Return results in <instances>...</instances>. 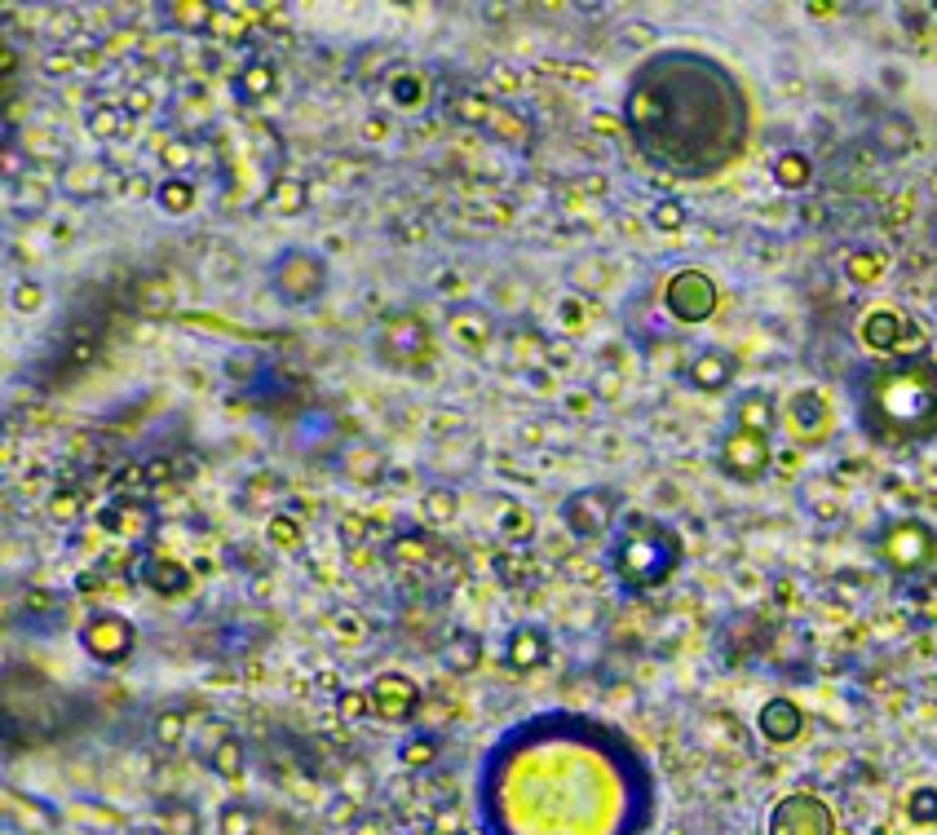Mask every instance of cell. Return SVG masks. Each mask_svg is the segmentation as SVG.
I'll list each match as a JSON object with an SVG mask.
<instances>
[{
  "mask_svg": "<svg viewBox=\"0 0 937 835\" xmlns=\"http://www.w3.org/2000/svg\"><path fill=\"white\" fill-rule=\"evenodd\" d=\"M619 115L637 155L673 178H716L752 146L747 84L699 49H659L642 58Z\"/></svg>",
  "mask_w": 937,
  "mask_h": 835,
  "instance_id": "6da1fadb",
  "label": "cell"
},
{
  "mask_svg": "<svg viewBox=\"0 0 937 835\" xmlns=\"http://www.w3.org/2000/svg\"><path fill=\"white\" fill-rule=\"evenodd\" d=\"M854 411L871 442L915 447L937 438V363L928 354L884 359L854 381Z\"/></svg>",
  "mask_w": 937,
  "mask_h": 835,
  "instance_id": "7a4b0ae2",
  "label": "cell"
},
{
  "mask_svg": "<svg viewBox=\"0 0 937 835\" xmlns=\"http://www.w3.org/2000/svg\"><path fill=\"white\" fill-rule=\"evenodd\" d=\"M686 562L681 535L651 518V514H623V522L610 535V571L629 593H655L664 588Z\"/></svg>",
  "mask_w": 937,
  "mask_h": 835,
  "instance_id": "3957f363",
  "label": "cell"
},
{
  "mask_svg": "<svg viewBox=\"0 0 937 835\" xmlns=\"http://www.w3.org/2000/svg\"><path fill=\"white\" fill-rule=\"evenodd\" d=\"M372 354L385 372H425L433 363V327L420 309H398L390 318H381L376 337H372Z\"/></svg>",
  "mask_w": 937,
  "mask_h": 835,
  "instance_id": "277c9868",
  "label": "cell"
},
{
  "mask_svg": "<svg viewBox=\"0 0 937 835\" xmlns=\"http://www.w3.org/2000/svg\"><path fill=\"white\" fill-rule=\"evenodd\" d=\"M266 283H270V292H274V301H279V305L301 309V305H315V301L328 292V283H332V266H328V257H324V252L292 244V248H283V252L270 261Z\"/></svg>",
  "mask_w": 937,
  "mask_h": 835,
  "instance_id": "5b68a950",
  "label": "cell"
},
{
  "mask_svg": "<svg viewBox=\"0 0 937 835\" xmlns=\"http://www.w3.org/2000/svg\"><path fill=\"white\" fill-rule=\"evenodd\" d=\"M876 557L889 575H924L937 562V531L924 518H893L876 535Z\"/></svg>",
  "mask_w": 937,
  "mask_h": 835,
  "instance_id": "8992f818",
  "label": "cell"
},
{
  "mask_svg": "<svg viewBox=\"0 0 937 835\" xmlns=\"http://www.w3.org/2000/svg\"><path fill=\"white\" fill-rule=\"evenodd\" d=\"M93 522H98V531H106L111 540L133 544V549H146V544H155V535H160V509H155L146 495H128V490L102 499L93 509Z\"/></svg>",
  "mask_w": 937,
  "mask_h": 835,
  "instance_id": "52a82bcc",
  "label": "cell"
},
{
  "mask_svg": "<svg viewBox=\"0 0 937 835\" xmlns=\"http://www.w3.org/2000/svg\"><path fill=\"white\" fill-rule=\"evenodd\" d=\"M562 522L579 540L614 535V527L623 522V495L614 486H579L562 499Z\"/></svg>",
  "mask_w": 937,
  "mask_h": 835,
  "instance_id": "ba28073f",
  "label": "cell"
},
{
  "mask_svg": "<svg viewBox=\"0 0 937 835\" xmlns=\"http://www.w3.org/2000/svg\"><path fill=\"white\" fill-rule=\"evenodd\" d=\"M80 650H84L93 663H102V667H120V663H128L133 650H137V628H133V619L120 614V610H93V614L80 623Z\"/></svg>",
  "mask_w": 937,
  "mask_h": 835,
  "instance_id": "9c48e42d",
  "label": "cell"
},
{
  "mask_svg": "<svg viewBox=\"0 0 937 835\" xmlns=\"http://www.w3.org/2000/svg\"><path fill=\"white\" fill-rule=\"evenodd\" d=\"M716 305H721V287H716V279H712L708 270L686 266V270H677V274L664 283V309H668L677 323H686V327L708 323V318L716 314Z\"/></svg>",
  "mask_w": 937,
  "mask_h": 835,
  "instance_id": "30bf717a",
  "label": "cell"
},
{
  "mask_svg": "<svg viewBox=\"0 0 937 835\" xmlns=\"http://www.w3.org/2000/svg\"><path fill=\"white\" fill-rule=\"evenodd\" d=\"M858 341H862L871 354H880V359H911V354H924V350H911V346H919L915 323H911L902 309H893V305H876V309L862 314Z\"/></svg>",
  "mask_w": 937,
  "mask_h": 835,
  "instance_id": "8fae6325",
  "label": "cell"
},
{
  "mask_svg": "<svg viewBox=\"0 0 937 835\" xmlns=\"http://www.w3.org/2000/svg\"><path fill=\"white\" fill-rule=\"evenodd\" d=\"M769 835H836V813L814 791H792L769 809Z\"/></svg>",
  "mask_w": 937,
  "mask_h": 835,
  "instance_id": "7c38bea8",
  "label": "cell"
},
{
  "mask_svg": "<svg viewBox=\"0 0 937 835\" xmlns=\"http://www.w3.org/2000/svg\"><path fill=\"white\" fill-rule=\"evenodd\" d=\"M774 464V447L765 433H747V429H734L721 438L716 447V469L730 477V482H760Z\"/></svg>",
  "mask_w": 937,
  "mask_h": 835,
  "instance_id": "4fadbf2b",
  "label": "cell"
},
{
  "mask_svg": "<svg viewBox=\"0 0 937 835\" xmlns=\"http://www.w3.org/2000/svg\"><path fill=\"white\" fill-rule=\"evenodd\" d=\"M783 425L788 433L801 442V447H819L832 438V425H836V411H832V398L823 390H797L788 403H783Z\"/></svg>",
  "mask_w": 937,
  "mask_h": 835,
  "instance_id": "5bb4252c",
  "label": "cell"
},
{
  "mask_svg": "<svg viewBox=\"0 0 937 835\" xmlns=\"http://www.w3.org/2000/svg\"><path fill=\"white\" fill-rule=\"evenodd\" d=\"M368 699H372V716L385 725H403L420 712V686L407 673H381L368 686Z\"/></svg>",
  "mask_w": 937,
  "mask_h": 835,
  "instance_id": "9a60e30c",
  "label": "cell"
},
{
  "mask_svg": "<svg viewBox=\"0 0 937 835\" xmlns=\"http://www.w3.org/2000/svg\"><path fill=\"white\" fill-rule=\"evenodd\" d=\"M133 579L146 588V593H155V597H182V593H191V566L182 562V557H169V553H160V549H150V553H142V562L133 566Z\"/></svg>",
  "mask_w": 937,
  "mask_h": 835,
  "instance_id": "2e32d148",
  "label": "cell"
},
{
  "mask_svg": "<svg viewBox=\"0 0 937 835\" xmlns=\"http://www.w3.org/2000/svg\"><path fill=\"white\" fill-rule=\"evenodd\" d=\"M447 331H451V341H455L460 350L478 354V350H487L492 337H496V314H492L487 305H478V301H460V305H451V314H447Z\"/></svg>",
  "mask_w": 937,
  "mask_h": 835,
  "instance_id": "e0dca14e",
  "label": "cell"
},
{
  "mask_svg": "<svg viewBox=\"0 0 937 835\" xmlns=\"http://www.w3.org/2000/svg\"><path fill=\"white\" fill-rule=\"evenodd\" d=\"M756 730H760L765 743L788 747V743H797V738L805 734V712H801L797 699H783V695H778V699H765L760 712H756Z\"/></svg>",
  "mask_w": 937,
  "mask_h": 835,
  "instance_id": "ac0fdd59",
  "label": "cell"
},
{
  "mask_svg": "<svg viewBox=\"0 0 937 835\" xmlns=\"http://www.w3.org/2000/svg\"><path fill=\"white\" fill-rule=\"evenodd\" d=\"M553 654V641L544 628L535 623H518L509 636H505V663L513 667V673H535V667H544Z\"/></svg>",
  "mask_w": 937,
  "mask_h": 835,
  "instance_id": "d6986e66",
  "label": "cell"
},
{
  "mask_svg": "<svg viewBox=\"0 0 937 835\" xmlns=\"http://www.w3.org/2000/svg\"><path fill=\"white\" fill-rule=\"evenodd\" d=\"M734 376H738V359H734L730 350H699V354L690 359V368H686V381H690L695 390H703V394L730 390Z\"/></svg>",
  "mask_w": 937,
  "mask_h": 835,
  "instance_id": "ffe728a7",
  "label": "cell"
},
{
  "mask_svg": "<svg viewBox=\"0 0 937 835\" xmlns=\"http://www.w3.org/2000/svg\"><path fill=\"white\" fill-rule=\"evenodd\" d=\"M778 420H783V411H778V403L765 394V390H747L738 403H734V429H747V433H774Z\"/></svg>",
  "mask_w": 937,
  "mask_h": 835,
  "instance_id": "44dd1931",
  "label": "cell"
},
{
  "mask_svg": "<svg viewBox=\"0 0 937 835\" xmlns=\"http://www.w3.org/2000/svg\"><path fill=\"white\" fill-rule=\"evenodd\" d=\"M385 98L394 102V111H420L429 102V76H420L416 67H403V71L390 76Z\"/></svg>",
  "mask_w": 937,
  "mask_h": 835,
  "instance_id": "7402d4cb",
  "label": "cell"
},
{
  "mask_svg": "<svg viewBox=\"0 0 937 835\" xmlns=\"http://www.w3.org/2000/svg\"><path fill=\"white\" fill-rule=\"evenodd\" d=\"M774 182L783 187V191H805L814 182V159L805 150H783V155H774Z\"/></svg>",
  "mask_w": 937,
  "mask_h": 835,
  "instance_id": "603a6c76",
  "label": "cell"
},
{
  "mask_svg": "<svg viewBox=\"0 0 937 835\" xmlns=\"http://www.w3.org/2000/svg\"><path fill=\"white\" fill-rule=\"evenodd\" d=\"M195 200H200V187L191 178H182V173H169L160 187H155V204H160V213H169V217L191 213Z\"/></svg>",
  "mask_w": 937,
  "mask_h": 835,
  "instance_id": "cb8c5ba5",
  "label": "cell"
},
{
  "mask_svg": "<svg viewBox=\"0 0 937 835\" xmlns=\"http://www.w3.org/2000/svg\"><path fill=\"white\" fill-rule=\"evenodd\" d=\"M279 93V71L266 63V58H252L244 71H239V98L244 102H266Z\"/></svg>",
  "mask_w": 937,
  "mask_h": 835,
  "instance_id": "d4e9b609",
  "label": "cell"
},
{
  "mask_svg": "<svg viewBox=\"0 0 937 835\" xmlns=\"http://www.w3.org/2000/svg\"><path fill=\"white\" fill-rule=\"evenodd\" d=\"M133 305L142 314H169L173 309V283L165 274H146L137 287H133Z\"/></svg>",
  "mask_w": 937,
  "mask_h": 835,
  "instance_id": "484cf974",
  "label": "cell"
},
{
  "mask_svg": "<svg viewBox=\"0 0 937 835\" xmlns=\"http://www.w3.org/2000/svg\"><path fill=\"white\" fill-rule=\"evenodd\" d=\"M420 514H425L429 527L455 522V514H460V490H455V486H429L425 499H420Z\"/></svg>",
  "mask_w": 937,
  "mask_h": 835,
  "instance_id": "4316f807",
  "label": "cell"
},
{
  "mask_svg": "<svg viewBox=\"0 0 937 835\" xmlns=\"http://www.w3.org/2000/svg\"><path fill=\"white\" fill-rule=\"evenodd\" d=\"M111 182H115V173H106L102 159H84V163H76V169L67 173L71 195H102Z\"/></svg>",
  "mask_w": 937,
  "mask_h": 835,
  "instance_id": "83f0119b",
  "label": "cell"
},
{
  "mask_svg": "<svg viewBox=\"0 0 937 835\" xmlns=\"http://www.w3.org/2000/svg\"><path fill=\"white\" fill-rule=\"evenodd\" d=\"M884 270H889L884 252H871V248H858V252H849V261H845V274H849V283H858V287L880 283Z\"/></svg>",
  "mask_w": 937,
  "mask_h": 835,
  "instance_id": "f1b7e54d",
  "label": "cell"
},
{
  "mask_svg": "<svg viewBox=\"0 0 937 835\" xmlns=\"http://www.w3.org/2000/svg\"><path fill=\"white\" fill-rule=\"evenodd\" d=\"M266 544L283 549V553H296V549L305 544L301 518H292V514H270V518H266Z\"/></svg>",
  "mask_w": 937,
  "mask_h": 835,
  "instance_id": "f546056e",
  "label": "cell"
},
{
  "mask_svg": "<svg viewBox=\"0 0 937 835\" xmlns=\"http://www.w3.org/2000/svg\"><path fill=\"white\" fill-rule=\"evenodd\" d=\"M433 553H438V544H433L429 535H416V531H411V535H398V540L390 544V562H394V566H425Z\"/></svg>",
  "mask_w": 937,
  "mask_h": 835,
  "instance_id": "4dcf8cb0",
  "label": "cell"
},
{
  "mask_svg": "<svg viewBox=\"0 0 937 835\" xmlns=\"http://www.w3.org/2000/svg\"><path fill=\"white\" fill-rule=\"evenodd\" d=\"M213 769H217L222 778H239V774H244V743H239L235 734L222 738V747H217V756H213Z\"/></svg>",
  "mask_w": 937,
  "mask_h": 835,
  "instance_id": "1f68e13d",
  "label": "cell"
},
{
  "mask_svg": "<svg viewBox=\"0 0 937 835\" xmlns=\"http://www.w3.org/2000/svg\"><path fill=\"white\" fill-rule=\"evenodd\" d=\"M651 226L655 230H681L686 226V204L677 195H664L655 208H651Z\"/></svg>",
  "mask_w": 937,
  "mask_h": 835,
  "instance_id": "d6a6232c",
  "label": "cell"
},
{
  "mask_svg": "<svg viewBox=\"0 0 937 835\" xmlns=\"http://www.w3.org/2000/svg\"><path fill=\"white\" fill-rule=\"evenodd\" d=\"M173 14V23L178 27H187V32H204V27H213V5H195V0H187V5H173L169 10Z\"/></svg>",
  "mask_w": 937,
  "mask_h": 835,
  "instance_id": "836d02e7",
  "label": "cell"
},
{
  "mask_svg": "<svg viewBox=\"0 0 937 835\" xmlns=\"http://www.w3.org/2000/svg\"><path fill=\"white\" fill-rule=\"evenodd\" d=\"M906 813H911V822L933 826V822H937V787H919V791H911Z\"/></svg>",
  "mask_w": 937,
  "mask_h": 835,
  "instance_id": "e575fe53",
  "label": "cell"
},
{
  "mask_svg": "<svg viewBox=\"0 0 937 835\" xmlns=\"http://www.w3.org/2000/svg\"><path fill=\"white\" fill-rule=\"evenodd\" d=\"M252 822H257V817H252L248 804H226L222 817H217V831H222V835H252V831H257Z\"/></svg>",
  "mask_w": 937,
  "mask_h": 835,
  "instance_id": "d590c367",
  "label": "cell"
},
{
  "mask_svg": "<svg viewBox=\"0 0 937 835\" xmlns=\"http://www.w3.org/2000/svg\"><path fill=\"white\" fill-rule=\"evenodd\" d=\"M876 137H880V146H889V155H902V150L911 146V137H915V133H911V124H906L902 115H893V120H884V124H880V133H876Z\"/></svg>",
  "mask_w": 937,
  "mask_h": 835,
  "instance_id": "8d00e7d4",
  "label": "cell"
},
{
  "mask_svg": "<svg viewBox=\"0 0 937 835\" xmlns=\"http://www.w3.org/2000/svg\"><path fill=\"white\" fill-rule=\"evenodd\" d=\"M10 301H14V309H19V314H36V309L45 305V283H36V279H19Z\"/></svg>",
  "mask_w": 937,
  "mask_h": 835,
  "instance_id": "74e56055",
  "label": "cell"
},
{
  "mask_svg": "<svg viewBox=\"0 0 937 835\" xmlns=\"http://www.w3.org/2000/svg\"><path fill=\"white\" fill-rule=\"evenodd\" d=\"M433 752H438V743H433L429 734H416V738H407V743H403V765L425 769V765L433 760Z\"/></svg>",
  "mask_w": 937,
  "mask_h": 835,
  "instance_id": "f35d334b",
  "label": "cell"
},
{
  "mask_svg": "<svg viewBox=\"0 0 937 835\" xmlns=\"http://www.w3.org/2000/svg\"><path fill=\"white\" fill-rule=\"evenodd\" d=\"M447 658H451V667H464V673H468V667H478V658H483V654H478V636H474V632H468V636H455Z\"/></svg>",
  "mask_w": 937,
  "mask_h": 835,
  "instance_id": "ab89813d",
  "label": "cell"
},
{
  "mask_svg": "<svg viewBox=\"0 0 937 835\" xmlns=\"http://www.w3.org/2000/svg\"><path fill=\"white\" fill-rule=\"evenodd\" d=\"M80 509H84V490H58V495L49 499V514H54L58 522L80 518Z\"/></svg>",
  "mask_w": 937,
  "mask_h": 835,
  "instance_id": "60d3db41",
  "label": "cell"
},
{
  "mask_svg": "<svg viewBox=\"0 0 937 835\" xmlns=\"http://www.w3.org/2000/svg\"><path fill=\"white\" fill-rule=\"evenodd\" d=\"M337 708H341V721H363L368 712H372V699H368V690H341V699H337Z\"/></svg>",
  "mask_w": 937,
  "mask_h": 835,
  "instance_id": "b9f144b4",
  "label": "cell"
},
{
  "mask_svg": "<svg viewBox=\"0 0 937 835\" xmlns=\"http://www.w3.org/2000/svg\"><path fill=\"white\" fill-rule=\"evenodd\" d=\"M274 208L279 213H301L305 208V187L301 182H283L279 195H274Z\"/></svg>",
  "mask_w": 937,
  "mask_h": 835,
  "instance_id": "7bdbcfd3",
  "label": "cell"
},
{
  "mask_svg": "<svg viewBox=\"0 0 937 835\" xmlns=\"http://www.w3.org/2000/svg\"><path fill=\"white\" fill-rule=\"evenodd\" d=\"M182 730H187L182 712H165L160 721H155V738H160V743H178V738H182Z\"/></svg>",
  "mask_w": 937,
  "mask_h": 835,
  "instance_id": "ee69618b",
  "label": "cell"
},
{
  "mask_svg": "<svg viewBox=\"0 0 937 835\" xmlns=\"http://www.w3.org/2000/svg\"><path fill=\"white\" fill-rule=\"evenodd\" d=\"M0 71H5V76H14V71H19V54H14V49L0 54Z\"/></svg>",
  "mask_w": 937,
  "mask_h": 835,
  "instance_id": "f6af8a7d",
  "label": "cell"
},
{
  "mask_svg": "<svg viewBox=\"0 0 937 835\" xmlns=\"http://www.w3.org/2000/svg\"><path fill=\"white\" fill-rule=\"evenodd\" d=\"M562 318H566V323H579V305H575V301H566V305H562Z\"/></svg>",
  "mask_w": 937,
  "mask_h": 835,
  "instance_id": "bcb514c9",
  "label": "cell"
},
{
  "mask_svg": "<svg viewBox=\"0 0 937 835\" xmlns=\"http://www.w3.org/2000/svg\"><path fill=\"white\" fill-rule=\"evenodd\" d=\"M133 835H155V831H150V826H146V831H133Z\"/></svg>",
  "mask_w": 937,
  "mask_h": 835,
  "instance_id": "7dc6e473",
  "label": "cell"
}]
</instances>
